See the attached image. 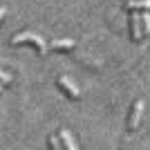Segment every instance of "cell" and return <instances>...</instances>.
I'll use <instances>...</instances> for the list:
<instances>
[{
    "label": "cell",
    "mask_w": 150,
    "mask_h": 150,
    "mask_svg": "<svg viewBox=\"0 0 150 150\" xmlns=\"http://www.w3.org/2000/svg\"><path fill=\"white\" fill-rule=\"evenodd\" d=\"M125 9H130V11H137V9H150V0H130V2H125Z\"/></svg>",
    "instance_id": "obj_7"
},
{
    "label": "cell",
    "mask_w": 150,
    "mask_h": 150,
    "mask_svg": "<svg viewBox=\"0 0 150 150\" xmlns=\"http://www.w3.org/2000/svg\"><path fill=\"white\" fill-rule=\"evenodd\" d=\"M56 85H58V90H61L67 99H79V96H81V94H79V88L69 81L67 76H58V79H56Z\"/></svg>",
    "instance_id": "obj_3"
},
{
    "label": "cell",
    "mask_w": 150,
    "mask_h": 150,
    "mask_svg": "<svg viewBox=\"0 0 150 150\" xmlns=\"http://www.w3.org/2000/svg\"><path fill=\"white\" fill-rule=\"evenodd\" d=\"M0 76H2V85H5V88H7V85L11 83V76L7 74V72H2V74H0Z\"/></svg>",
    "instance_id": "obj_10"
},
{
    "label": "cell",
    "mask_w": 150,
    "mask_h": 150,
    "mask_svg": "<svg viewBox=\"0 0 150 150\" xmlns=\"http://www.w3.org/2000/svg\"><path fill=\"white\" fill-rule=\"evenodd\" d=\"M58 137H61V144H63L65 150H79V144L74 141V137L67 130H58Z\"/></svg>",
    "instance_id": "obj_6"
},
{
    "label": "cell",
    "mask_w": 150,
    "mask_h": 150,
    "mask_svg": "<svg viewBox=\"0 0 150 150\" xmlns=\"http://www.w3.org/2000/svg\"><path fill=\"white\" fill-rule=\"evenodd\" d=\"M144 36V25H141V13L130 11V38L134 43H139Z\"/></svg>",
    "instance_id": "obj_4"
},
{
    "label": "cell",
    "mask_w": 150,
    "mask_h": 150,
    "mask_svg": "<svg viewBox=\"0 0 150 150\" xmlns=\"http://www.w3.org/2000/svg\"><path fill=\"white\" fill-rule=\"evenodd\" d=\"M141 25H144V34H150V9L141 11Z\"/></svg>",
    "instance_id": "obj_8"
},
{
    "label": "cell",
    "mask_w": 150,
    "mask_h": 150,
    "mask_svg": "<svg viewBox=\"0 0 150 150\" xmlns=\"http://www.w3.org/2000/svg\"><path fill=\"white\" fill-rule=\"evenodd\" d=\"M141 112H144V101L137 99L130 108V114H128V130L134 132L139 128V121H141Z\"/></svg>",
    "instance_id": "obj_2"
},
{
    "label": "cell",
    "mask_w": 150,
    "mask_h": 150,
    "mask_svg": "<svg viewBox=\"0 0 150 150\" xmlns=\"http://www.w3.org/2000/svg\"><path fill=\"white\" fill-rule=\"evenodd\" d=\"M11 43L13 45H31L40 56L47 54V43L43 40V36H38L34 31H20V34H16V36L11 38Z\"/></svg>",
    "instance_id": "obj_1"
},
{
    "label": "cell",
    "mask_w": 150,
    "mask_h": 150,
    "mask_svg": "<svg viewBox=\"0 0 150 150\" xmlns=\"http://www.w3.org/2000/svg\"><path fill=\"white\" fill-rule=\"evenodd\" d=\"M47 146H50L52 150H61V148H63V144H61V137L56 139V137H54V134H52V137L47 139Z\"/></svg>",
    "instance_id": "obj_9"
},
{
    "label": "cell",
    "mask_w": 150,
    "mask_h": 150,
    "mask_svg": "<svg viewBox=\"0 0 150 150\" xmlns=\"http://www.w3.org/2000/svg\"><path fill=\"white\" fill-rule=\"evenodd\" d=\"M50 47L54 52H72V50H74V40H72V38H61V40L50 43Z\"/></svg>",
    "instance_id": "obj_5"
}]
</instances>
